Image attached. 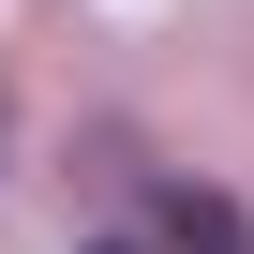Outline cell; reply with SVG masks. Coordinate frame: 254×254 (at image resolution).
<instances>
[]
</instances>
